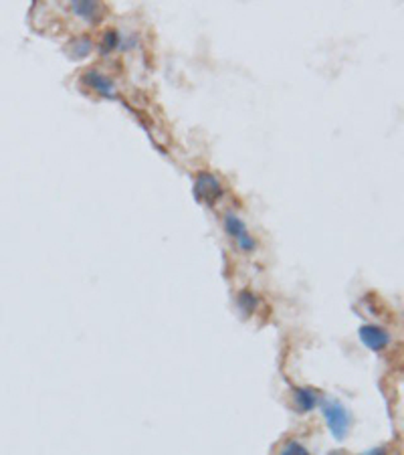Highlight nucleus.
<instances>
[{
  "label": "nucleus",
  "mask_w": 404,
  "mask_h": 455,
  "mask_svg": "<svg viewBox=\"0 0 404 455\" xmlns=\"http://www.w3.org/2000/svg\"><path fill=\"white\" fill-rule=\"evenodd\" d=\"M239 305H241L243 310H247V312H253L255 305H257V300L251 296L249 292H243V294L239 296Z\"/></svg>",
  "instance_id": "8"
},
{
  "label": "nucleus",
  "mask_w": 404,
  "mask_h": 455,
  "mask_svg": "<svg viewBox=\"0 0 404 455\" xmlns=\"http://www.w3.org/2000/svg\"><path fill=\"white\" fill-rule=\"evenodd\" d=\"M196 194L206 201V203H213L220 194V186H218V181L213 176V174H200L198 176V182H196Z\"/></svg>",
  "instance_id": "4"
},
{
  "label": "nucleus",
  "mask_w": 404,
  "mask_h": 455,
  "mask_svg": "<svg viewBox=\"0 0 404 455\" xmlns=\"http://www.w3.org/2000/svg\"><path fill=\"white\" fill-rule=\"evenodd\" d=\"M358 334H360L362 344L368 346L374 352H380V350H384L390 344V334L386 332L384 328H380V326H372V324L362 326Z\"/></svg>",
  "instance_id": "3"
},
{
  "label": "nucleus",
  "mask_w": 404,
  "mask_h": 455,
  "mask_svg": "<svg viewBox=\"0 0 404 455\" xmlns=\"http://www.w3.org/2000/svg\"><path fill=\"white\" fill-rule=\"evenodd\" d=\"M321 409H323V417H326V423L330 427L332 435L338 441L345 439V435L350 431V413L345 411V407L338 401H323Z\"/></svg>",
  "instance_id": "1"
},
{
  "label": "nucleus",
  "mask_w": 404,
  "mask_h": 455,
  "mask_svg": "<svg viewBox=\"0 0 404 455\" xmlns=\"http://www.w3.org/2000/svg\"><path fill=\"white\" fill-rule=\"evenodd\" d=\"M87 81H89V85L94 88V90H97L99 93H107V95H111L114 93V88H111V83L107 81V79H103L99 73H95V71H92V73H87V77H85Z\"/></svg>",
  "instance_id": "6"
},
{
  "label": "nucleus",
  "mask_w": 404,
  "mask_h": 455,
  "mask_svg": "<svg viewBox=\"0 0 404 455\" xmlns=\"http://www.w3.org/2000/svg\"><path fill=\"white\" fill-rule=\"evenodd\" d=\"M330 455H345V454H343V452H334V454H330Z\"/></svg>",
  "instance_id": "9"
},
{
  "label": "nucleus",
  "mask_w": 404,
  "mask_h": 455,
  "mask_svg": "<svg viewBox=\"0 0 404 455\" xmlns=\"http://www.w3.org/2000/svg\"><path fill=\"white\" fill-rule=\"evenodd\" d=\"M224 227H226L228 235L237 241V247H239V249H243V251H253V249H255V239L251 237L247 227H245V223H243L237 214L228 212V214L224 216Z\"/></svg>",
  "instance_id": "2"
},
{
  "label": "nucleus",
  "mask_w": 404,
  "mask_h": 455,
  "mask_svg": "<svg viewBox=\"0 0 404 455\" xmlns=\"http://www.w3.org/2000/svg\"><path fill=\"white\" fill-rule=\"evenodd\" d=\"M281 455H311L308 449H306V445H301L299 441H287L285 445H283V449H281Z\"/></svg>",
  "instance_id": "7"
},
{
  "label": "nucleus",
  "mask_w": 404,
  "mask_h": 455,
  "mask_svg": "<svg viewBox=\"0 0 404 455\" xmlns=\"http://www.w3.org/2000/svg\"><path fill=\"white\" fill-rule=\"evenodd\" d=\"M295 407L304 413L311 411L317 405V393H313L311 389H295Z\"/></svg>",
  "instance_id": "5"
}]
</instances>
